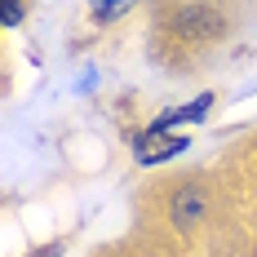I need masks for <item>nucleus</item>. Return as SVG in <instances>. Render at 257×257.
Returning a JSON list of instances; mask_svg holds the SVG:
<instances>
[{
	"label": "nucleus",
	"mask_w": 257,
	"mask_h": 257,
	"mask_svg": "<svg viewBox=\"0 0 257 257\" xmlns=\"http://www.w3.org/2000/svg\"><path fill=\"white\" fill-rule=\"evenodd\" d=\"M213 102H217L213 93H200V98H191V102H182V106H169V111H160L138 138H164V133H173V128H182V124H200L208 111H213Z\"/></svg>",
	"instance_id": "1"
},
{
	"label": "nucleus",
	"mask_w": 257,
	"mask_h": 257,
	"mask_svg": "<svg viewBox=\"0 0 257 257\" xmlns=\"http://www.w3.org/2000/svg\"><path fill=\"white\" fill-rule=\"evenodd\" d=\"M191 147L182 133H164V138H138L133 142V155H138V164H164V160H173Z\"/></svg>",
	"instance_id": "2"
},
{
	"label": "nucleus",
	"mask_w": 257,
	"mask_h": 257,
	"mask_svg": "<svg viewBox=\"0 0 257 257\" xmlns=\"http://www.w3.org/2000/svg\"><path fill=\"white\" fill-rule=\"evenodd\" d=\"M204 213H208V191L204 186H182L178 195H173V204H169V217H173L178 226L204 222Z\"/></svg>",
	"instance_id": "3"
},
{
	"label": "nucleus",
	"mask_w": 257,
	"mask_h": 257,
	"mask_svg": "<svg viewBox=\"0 0 257 257\" xmlns=\"http://www.w3.org/2000/svg\"><path fill=\"white\" fill-rule=\"evenodd\" d=\"M133 5H138V0H89V9H93L98 23H115V18H124Z\"/></svg>",
	"instance_id": "4"
},
{
	"label": "nucleus",
	"mask_w": 257,
	"mask_h": 257,
	"mask_svg": "<svg viewBox=\"0 0 257 257\" xmlns=\"http://www.w3.org/2000/svg\"><path fill=\"white\" fill-rule=\"evenodd\" d=\"M27 18V0H5V14H0V23L5 27H18Z\"/></svg>",
	"instance_id": "5"
},
{
	"label": "nucleus",
	"mask_w": 257,
	"mask_h": 257,
	"mask_svg": "<svg viewBox=\"0 0 257 257\" xmlns=\"http://www.w3.org/2000/svg\"><path fill=\"white\" fill-rule=\"evenodd\" d=\"M67 253V239H49V244H40V248H31L27 257H62Z\"/></svg>",
	"instance_id": "6"
}]
</instances>
